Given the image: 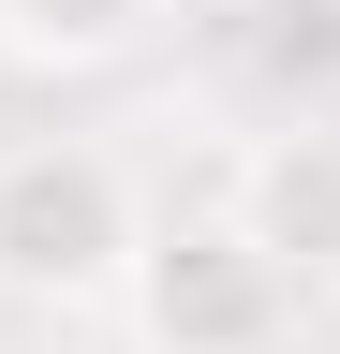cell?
<instances>
[{
    "instance_id": "cell-1",
    "label": "cell",
    "mask_w": 340,
    "mask_h": 354,
    "mask_svg": "<svg viewBox=\"0 0 340 354\" xmlns=\"http://www.w3.org/2000/svg\"><path fill=\"white\" fill-rule=\"evenodd\" d=\"M134 251H148L134 177L89 133H15L0 148V295L15 310H104L134 281Z\"/></svg>"
},
{
    "instance_id": "cell-2",
    "label": "cell",
    "mask_w": 340,
    "mask_h": 354,
    "mask_svg": "<svg viewBox=\"0 0 340 354\" xmlns=\"http://www.w3.org/2000/svg\"><path fill=\"white\" fill-rule=\"evenodd\" d=\"M118 295H134V339H148V354H267V339L296 325V281L237 236L222 207H207V221H163Z\"/></svg>"
},
{
    "instance_id": "cell-3",
    "label": "cell",
    "mask_w": 340,
    "mask_h": 354,
    "mask_svg": "<svg viewBox=\"0 0 340 354\" xmlns=\"http://www.w3.org/2000/svg\"><path fill=\"white\" fill-rule=\"evenodd\" d=\"M237 236L281 266V281H340V133H267L237 162Z\"/></svg>"
},
{
    "instance_id": "cell-4",
    "label": "cell",
    "mask_w": 340,
    "mask_h": 354,
    "mask_svg": "<svg viewBox=\"0 0 340 354\" xmlns=\"http://www.w3.org/2000/svg\"><path fill=\"white\" fill-rule=\"evenodd\" d=\"M251 59L281 88H340V0H251Z\"/></svg>"
},
{
    "instance_id": "cell-5",
    "label": "cell",
    "mask_w": 340,
    "mask_h": 354,
    "mask_svg": "<svg viewBox=\"0 0 340 354\" xmlns=\"http://www.w3.org/2000/svg\"><path fill=\"white\" fill-rule=\"evenodd\" d=\"M0 30H15L30 59H89V44L134 30V0H0Z\"/></svg>"
}]
</instances>
